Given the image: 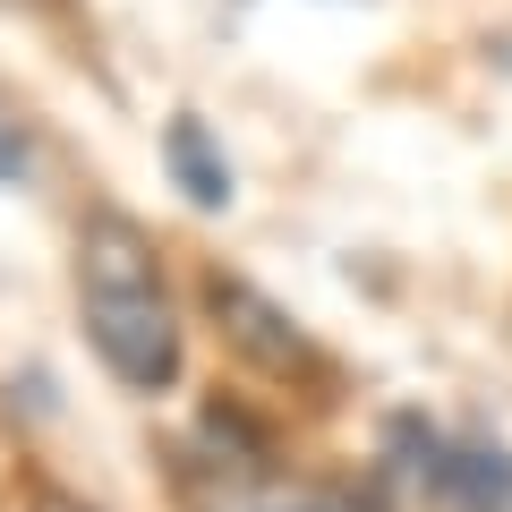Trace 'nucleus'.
Here are the masks:
<instances>
[{"mask_svg": "<svg viewBox=\"0 0 512 512\" xmlns=\"http://www.w3.org/2000/svg\"><path fill=\"white\" fill-rule=\"evenodd\" d=\"M77 325H86L94 359L111 367V384H128V393H171L180 384L188 333L163 282V248L120 205H94L86 231H77Z\"/></svg>", "mask_w": 512, "mask_h": 512, "instance_id": "1", "label": "nucleus"}, {"mask_svg": "<svg viewBox=\"0 0 512 512\" xmlns=\"http://www.w3.org/2000/svg\"><path fill=\"white\" fill-rule=\"evenodd\" d=\"M205 308H214V325H222V342L239 350V359L256 367V376H274V384H291V376H325V359H316V342L299 333V316L282 308V299H265L248 274H205Z\"/></svg>", "mask_w": 512, "mask_h": 512, "instance_id": "2", "label": "nucleus"}, {"mask_svg": "<svg viewBox=\"0 0 512 512\" xmlns=\"http://www.w3.org/2000/svg\"><path fill=\"white\" fill-rule=\"evenodd\" d=\"M163 163H171V180H180V197L197 205V214H222V205H231V154L205 137L197 111H180V120L163 128Z\"/></svg>", "mask_w": 512, "mask_h": 512, "instance_id": "3", "label": "nucleus"}, {"mask_svg": "<svg viewBox=\"0 0 512 512\" xmlns=\"http://www.w3.org/2000/svg\"><path fill=\"white\" fill-rule=\"evenodd\" d=\"M214 512H367V504L333 487H222Z\"/></svg>", "mask_w": 512, "mask_h": 512, "instance_id": "4", "label": "nucleus"}, {"mask_svg": "<svg viewBox=\"0 0 512 512\" xmlns=\"http://www.w3.org/2000/svg\"><path fill=\"white\" fill-rule=\"evenodd\" d=\"M26 171H35V137H26V120H18V111L0 103V180L18 188Z\"/></svg>", "mask_w": 512, "mask_h": 512, "instance_id": "5", "label": "nucleus"}, {"mask_svg": "<svg viewBox=\"0 0 512 512\" xmlns=\"http://www.w3.org/2000/svg\"><path fill=\"white\" fill-rule=\"evenodd\" d=\"M35 512H86V504H69V495H43V504Z\"/></svg>", "mask_w": 512, "mask_h": 512, "instance_id": "6", "label": "nucleus"}, {"mask_svg": "<svg viewBox=\"0 0 512 512\" xmlns=\"http://www.w3.org/2000/svg\"><path fill=\"white\" fill-rule=\"evenodd\" d=\"M26 9H60V0H26Z\"/></svg>", "mask_w": 512, "mask_h": 512, "instance_id": "7", "label": "nucleus"}]
</instances>
